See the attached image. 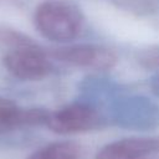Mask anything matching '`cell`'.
<instances>
[{"label": "cell", "mask_w": 159, "mask_h": 159, "mask_svg": "<svg viewBox=\"0 0 159 159\" xmlns=\"http://www.w3.org/2000/svg\"><path fill=\"white\" fill-rule=\"evenodd\" d=\"M37 31L46 39L66 42L76 39L83 27V16L72 4L50 0L40 4L34 16Z\"/></svg>", "instance_id": "obj_1"}, {"label": "cell", "mask_w": 159, "mask_h": 159, "mask_svg": "<svg viewBox=\"0 0 159 159\" xmlns=\"http://www.w3.org/2000/svg\"><path fill=\"white\" fill-rule=\"evenodd\" d=\"M6 70L20 80H40L48 75L51 63L47 56L34 45H17L4 57Z\"/></svg>", "instance_id": "obj_2"}, {"label": "cell", "mask_w": 159, "mask_h": 159, "mask_svg": "<svg viewBox=\"0 0 159 159\" xmlns=\"http://www.w3.org/2000/svg\"><path fill=\"white\" fill-rule=\"evenodd\" d=\"M98 114L92 107L83 103H75L50 112L46 125L55 133L72 134L93 129L98 124Z\"/></svg>", "instance_id": "obj_3"}, {"label": "cell", "mask_w": 159, "mask_h": 159, "mask_svg": "<svg viewBox=\"0 0 159 159\" xmlns=\"http://www.w3.org/2000/svg\"><path fill=\"white\" fill-rule=\"evenodd\" d=\"M53 56L72 66L97 71L111 70L117 62V56L112 50L96 45H77L58 48L53 52Z\"/></svg>", "instance_id": "obj_4"}, {"label": "cell", "mask_w": 159, "mask_h": 159, "mask_svg": "<svg viewBox=\"0 0 159 159\" xmlns=\"http://www.w3.org/2000/svg\"><path fill=\"white\" fill-rule=\"evenodd\" d=\"M47 111L41 108H21L14 101L0 97V134L25 125L46 124Z\"/></svg>", "instance_id": "obj_5"}, {"label": "cell", "mask_w": 159, "mask_h": 159, "mask_svg": "<svg viewBox=\"0 0 159 159\" xmlns=\"http://www.w3.org/2000/svg\"><path fill=\"white\" fill-rule=\"evenodd\" d=\"M158 149V138H124L102 147L96 159H140Z\"/></svg>", "instance_id": "obj_6"}, {"label": "cell", "mask_w": 159, "mask_h": 159, "mask_svg": "<svg viewBox=\"0 0 159 159\" xmlns=\"http://www.w3.org/2000/svg\"><path fill=\"white\" fill-rule=\"evenodd\" d=\"M80 149L75 143L57 142L36 150L29 159H78Z\"/></svg>", "instance_id": "obj_7"}, {"label": "cell", "mask_w": 159, "mask_h": 159, "mask_svg": "<svg viewBox=\"0 0 159 159\" xmlns=\"http://www.w3.org/2000/svg\"><path fill=\"white\" fill-rule=\"evenodd\" d=\"M140 61L147 67L159 66V50H149V51L144 52Z\"/></svg>", "instance_id": "obj_8"}]
</instances>
